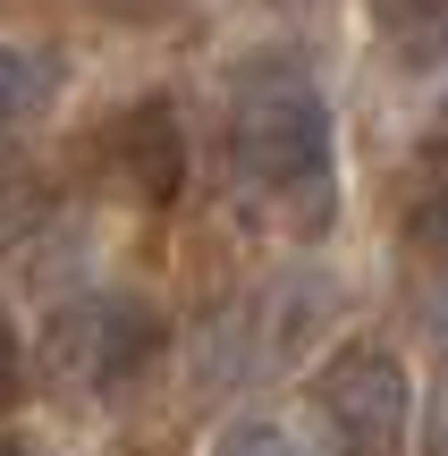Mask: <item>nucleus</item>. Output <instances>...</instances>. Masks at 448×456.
Returning a JSON list of instances; mask_svg holds the SVG:
<instances>
[{
	"label": "nucleus",
	"mask_w": 448,
	"mask_h": 456,
	"mask_svg": "<svg viewBox=\"0 0 448 456\" xmlns=\"http://www.w3.org/2000/svg\"><path fill=\"white\" fill-rule=\"evenodd\" d=\"M229 144H237V178L263 203L297 220H330V186H338V127L322 85L297 60H263L237 77L229 102Z\"/></svg>",
	"instance_id": "1"
},
{
	"label": "nucleus",
	"mask_w": 448,
	"mask_h": 456,
	"mask_svg": "<svg viewBox=\"0 0 448 456\" xmlns=\"http://www.w3.org/2000/svg\"><path fill=\"white\" fill-rule=\"evenodd\" d=\"M161 346H169L161 305H152V296H127V288L68 296V305L51 313V330H43L51 372H60L68 389H85V397H118V389H135V380L161 363Z\"/></svg>",
	"instance_id": "2"
},
{
	"label": "nucleus",
	"mask_w": 448,
	"mask_h": 456,
	"mask_svg": "<svg viewBox=\"0 0 448 456\" xmlns=\"http://www.w3.org/2000/svg\"><path fill=\"white\" fill-rule=\"evenodd\" d=\"M314 406L330 423L338 456H406V423H415V380H406V355L381 338H355L322 363Z\"/></svg>",
	"instance_id": "3"
},
{
	"label": "nucleus",
	"mask_w": 448,
	"mask_h": 456,
	"mask_svg": "<svg viewBox=\"0 0 448 456\" xmlns=\"http://www.w3.org/2000/svg\"><path fill=\"white\" fill-rule=\"evenodd\" d=\"M110 152H118V169L135 178V195H178V178H186V152H178V127H169V110L161 102H144V110H127L118 118V135H110Z\"/></svg>",
	"instance_id": "4"
},
{
	"label": "nucleus",
	"mask_w": 448,
	"mask_h": 456,
	"mask_svg": "<svg viewBox=\"0 0 448 456\" xmlns=\"http://www.w3.org/2000/svg\"><path fill=\"white\" fill-rule=\"evenodd\" d=\"M51 102H60V60L34 43H0V135H17Z\"/></svg>",
	"instance_id": "5"
},
{
	"label": "nucleus",
	"mask_w": 448,
	"mask_h": 456,
	"mask_svg": "<svg viewBox=\"0 0 448 456\" xmlns=\"http://www.w3.org/2000/svg\"><path fill=\"white\" fill-rule=\"evenodd\" d=\"M372 26H381V43L398 51L406 68L440 60V0H372Z\"/></svg>",
	"instance_id": "6"
},
{
	"label": "nucleus",
	"mask_w": 448,
	"mask_h": 456,
	"mask_svg": "<svg viewBox=\"0 0 448 456\" xmlns=\"http://www.w3.org/2000/svg\"><path fill=\"white\" fill-rule=\"evenodd\" d=\"M212 456H305V448L288 440L280 423H229V431H220V448H212Z\"/></svg>",
	"instance_id": "7"
},
{
	"label": "nucleus",
	"mask_w": 448,
	"mask_h": 456,
	"mask_svg": "<svg viewBox=\"0 0 448 456\" xmlns=\"http://www.w3.org/2000/svg\"><path fill=\"white\" fill-rule=\"evenodd\" d=\"M17 389H26V346H17V322L0 313V414L17 406Z\"/></svg>",
	"instance_id": "8"
},
{
	"label": "nucleus",
	"mask_w": 448,
	"mask_h": 456,
	"mask_svg": "<svg viewBox=\"0 0 448 456\" xmlns=\"http://www.w3.org/2000/svg\"><path fill=\"white\" fill-rule=\"evenodd\" d=\"M0 456H34V448H17V440H0Z\"/></svg>",
	"instance_id": "9"
}]
</instances>
